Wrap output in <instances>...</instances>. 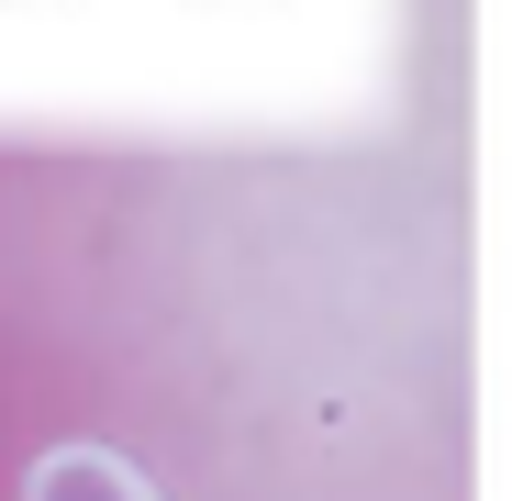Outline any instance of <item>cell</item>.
Returning a JSON list of instances; mask_svg holds the SVG:
<instances>
[{
    "label": "cell",
    "mask_w": 512,
    "mask_h": 501,
    "mask_svg": "<svg viewBox=\"0 0 512 501\" xmlns=\"http://www.w3.org/2000/svg\"><path fill=\"white\" fill-rule=\"evenodd\" d=\"M23 501H156V479L112 446H56V457H34Z\"/></svg>",
    "instance_id": "cell-1"
}]
</instances>
